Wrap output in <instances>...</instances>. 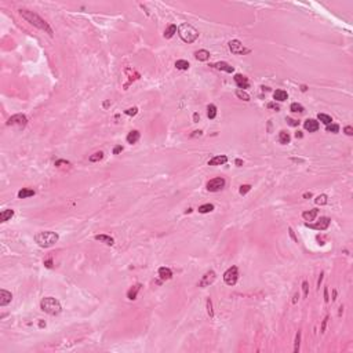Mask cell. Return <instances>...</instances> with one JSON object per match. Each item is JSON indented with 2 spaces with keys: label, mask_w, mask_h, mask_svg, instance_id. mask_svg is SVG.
<instances>
[{
  "label": "cell",
  "mask_w": 353,
  "mask_h": 353,
  "mask_svg": "<svg viewBox=\"0 0 353 353\" xmlns=\"http://www.w3.org/2000/svg\"><path fill=\"white\" fill-rule=\"evenodd\" d=\"M302 290H304V297H305V298H308V295H309L308 282H304V283H302Z\"/></svg>",
  "instance_id": "40"
},
{
  "label": "cell",
  "mask_w": 353,
  "mask_h": 353,
  "mask_svg": "<svg viewBox=\"0 0 353 353\" xmlns=\"http://www.w3.org/2000/svg\"><path fill=\"white\" fill-rule=\"evenodd\" d=\"M207 116H208V119H215V116H217V106L215 105H208V106H207Z\"/></svg>",
  "instance_id": "29"
},
{
  "label": "cell",
  "mask_w": 353,
  "mask_h": 353,
  "mask_svg": "<svg viewBox=\"0 0 353 353\" xmlns=\"http://www.w3.org/2000/svg\"><path fill=\"white\" fill-rule=\"evenodd\" d=\"M207 313H208V316L211 319L214 317V310H213V302H211V298L207 299Z\"/></svg>",
  "instance_id": "37"
},
{
  "label": "cell",
  "mask_w": 353,
  "mask_h": 353,
  "mask_svg": "<svg viewBox=\"0 0 353 353\" xmlns=\"http://www.w3.org/2000/svg\"><path fill=\"white\" fill-rule=\"evenodd\" d=\"M298 298H299V295H298V294H295V295H294V298H293V304H297Z\"/></svg>",
  "instance_id": "52"
},
{
  "label": "cell",
  "mask_w": 353,
  "mask_h": 353,
  "mask_svg": "<svg viewBox=\"0 0 353 353\" xmlns=\"http://www.w3.org/2000/svg\"><path fill=\"white\" fill-rule=\"evenodd\" d=\"M139 290H141V284H135L134 287H131V288L127 291V298L131 299V301L137 299V294H138V291H139Z\"/></svg>",
  "instance_id": "21"
},
{
  "label": "cell",
  "mask_w": 353,
  "mask_h": 353,
  "mask_svg": "<svg viewBox=\"0 0 353 353\" xmlns=\"http://www.w3.org/2000/svg\"><path fill=\"white\" fill-rule=\"evenodd\" d=\"M214 68H217L218 71L226 72V73H232V72L235 71V68L231 66V65L226 64V62H217V64H214Z\"/></svg>",
  "instance_id": "17"
},
{
  "label": "cell",
  "mask_w": 353,
  "mask_h": 353,
  "mask_svg": "<svg viewBox=\"0 0 353 353\" xmlns=\"http://www.w3.org/2000/svg\"><path fill=\"white\" fill-rule=\"evenodd\" d=\"M304 197H305V199H310V197H312V193H310V192H306V193H304Z\"/></svg>",
  "instance_id": "51"
},
{
  "label": "cell",
  "mask_w": 353,
  "mask_h": 353,
  "mask_svg": "<svg viewBox=\"0 0 353 353\" xmlns=\"http://www.w3.org/2000/svg\"><path fill=\"white\" fill-rule=\"evenodd\" d=\"M337 299V290H334L333 291V301H335Z\"/></svg>",
  "instance_id": "55"
},
{
  "label": "cell",
  "mask_w": 353,
  "mask_h": 353,
  "mask_svg": "<svg viewBox=\"0 0 353 353\" xmlns=\"http://www.w3.org/2000/svg\"><path fill=\"white\" fill-rule=\"evenodd\" d=\"M290 141H291L290 134L286 133V131H280L279 133V142L283 144V145H287V144H290Z\"/></svg>",
  "instance_id": "25"
},
{
  "label": "cell",
  "mask_w": 353,
  "mask_h": 353,
  "mask_svg": "<svg viewBox=\"0 0 353 353\" xmlns=\"http://www.w3.org/2000/svg\"><path fill=\"white\" fill-rule=\"evenodd\" d=\"M58 235L55 232H51V231H44V232H40L35 236V242L37 243L40 247L43 248H48V247H53L55 243L58 242Z\"/></svg>",
  "instance_id": "2"
},
{
  "label": "cell",
  "mask_w": 353,
  "mask_h": 353,
  "mask_svg": "<svg viewBox=\"0 0 353 353\" xmlns=\"http://www.w3.org/2000/svg\"><path fill=\"white\" fill-rule=\"evenodd\" d=\"M215 279H217V275H215V272H214V270L206 272V273L202 276V279H200L199 287H202V288H204V287H208L210 284H213V283L215 282Z\"/></svg>",
  "instance_id": "9"
},
{
  "label": "cell",
  "mask_w": 353,
  "mask_h": 353,
  "mask_svg": "<svg viewBox=\"0 0 353 353\" xmlns=\"http://www.w3.org/2000/svg\"><path fill=\"white\" fill-rule=\"evenodd\" d=\"M327 202H328V200H327V196L326 195H319L315 199V203L317 206H324V204H327Z\"/></svg>",
  "instance_id": "34"
},
{
  "label": "cell",
  "mask_w": 353,
  "mask_h": 353,
  "mask_svg": "<svg viewBox=\"0 0 353 353\" xmlns=\"http://www.w3.org/2000/svg\"><path fill=\"white\" fill-rule=\"evenodd\" d=\"M237 279H239V270H237V266H232L229 268L226 272L224 273V282L226 283L228 286H235L237 283Z\"/></svg>",
  "instance_id": "6"
},
{
  "label": "cell",
  "mask_w": 353,
  "mask_h": 353,
  "mask_svg": "<svg viewBox=\"0 0 353 353\" xmlns=\"http://www.w3.org/2000/svg\"><path fill=\"white\" fill-rule=\"evenodd\" d=\"M324 301L328 302L330 298H328V288H324Z\"/></svg>",
  "instance_id": "47"
},
{
  "label": "cell",
  "mask_w": 353,
  "mask_h": 353,
  "mask_svg": "<svg viewBox=\"0 0 353 353\" xmlns=\"http://www.w3.org/2000/svg\"><path fill=\"white\" fill-rule=\"evenodd\" d=\"M159 277L162 280H170L171 277H173V272H171L170 268L163 266V268L159 269Z\"/></svg>",
  "instance_id": "16"
},
{
  "label": "cell",
  "mask_w": 353,
  "mask_h": 353,
  "mask_svg": "<svg viewBox=\"0 0 353 353\" xmlns=\"http://www.w3.org/2000/svg\"><path fill=\"white\" fill-rule=\"evenodd\" d=\"M319 214V210L317 208H313V210H309V211H305V213H302V218H304L305 221H315V218L317 217Z\"/></svg>",
  "instance_id": "15"
},
{
  "label": "cell",
  "mask_w": 353,
  "mask_h": 353,
  "mask_svg": "<svg viewBox=\"0 0 353 353\" xmlns=\"http://www.w3.org/2000/svg\"><path fill=\"white\" fill-rule=\"evenodd\" d=\"M226 162H228V157L225 155L214 156L213 159L208 160V166H221V164H225Z\"/></svg>",
  "instance_id": "14"
},
{
  "label": "cell",
  "mask_w": 353,
  "mask_h": 353,
  "mask_svg": "<svg viewBox=\"0 0 353 353\" xmlns=\"http://www.w3.org/2000/svg\"><path fill=\"white\" fill-rule=\"evenodd\" d=\"M236 97L240 98V100H243V101H246V102H248V101H250V95L244 91V90H240V88L236 90Z\"/></svg>",
  "instance_id": "31"
},
{
  "label": "cell",
  "mask_w": 353,
  "mask_h": 353,
  "mask_svg": "<svg viewBox=\"0 0 353 353\" xmlns=\"http://www.w3.org/2000/svg\"><path fill=\"white\" fill-rule=\"evenodd\" d=\"M13 299L11 293H9L7 290H0V306H6L9 305Z\"/></svg>",
  "instance_id": "12"
},
{
  "label": "cell",
  "mask_w": 353,
  "mask_h": 353,
  "mask_svg": "<svg viewBox=\"0 0 353 353\" xmlns=\"http://www.w3.org/2000/svg\"><path fill=\"white\" fill-rule=\"evenodd\" d=\"M138 139H139V133H138L137 130L130 131V133H128V135H127V142L133 145V144H135Z\"/></svg>",
  "instance_id": "23"
},
{
  "label": "cell",
  "mask_w": 353,
  "mask_h": 353,
  "mask_svg": "<svg viewBox=\"0 0 353 353\" xmlns=\"http://www.w3.org/2000/svg\"><path fill=\"white\" fill-rule=\"evenodd\" d=\"M55 166H57V167L69 166V162H66V160H57V162H55Z\"/></svg>",
  "instance_id": "42"
},
{
  "label": "cell",
  "mask_w": 353,
  "mask_h": 353,
  "mask_svg": "<svg viewBox=\"0 0 353 353\" xmlns=\"http://www.w3.org/2000/svg\"><path fill=\"white\" fill-rule=\"evenodd\" d=\"M304 127H305V130H306V131H309V133H315V131L319 130L320 124H319L317 120H315V119H308V120H305Z\"/></svg>",
  "instance_id": "11"
},
{
  "label": "cell",
  "mask_w": 353,
  "mask_h": 353,
  "mask_svg": "<svg viewBox=\"0 0 353 353\" xmlns=\"http://www.w3.org/2000/svg\"><path fill=\"white\" fill-rule=\"evenodd\" d=\"M199 120H200V116H199V113H195V115H193V122H195V123H197Z\"/></svg>",
  "instance_id": "50"
},
{
  "label": "cell",
  "mask_w": 353,
  "mask_h": 353,
  "mask_svg": "<svg viewBox=\"0 0 353 353\" xmlns=\"http://www.w3.org/2000/svg\"><path fill=\"white\" fill-rule=\"evenodd\" d=\"M250 189H251V185H242L239 192H240V195H246L247 192H250Z\"/></svg>",
  "instance_id": "38"
},
{
  "label": "cell",
  "mask_w": 353,
  "mask_h": 353,
  "mask_svg": "<svg viewBox=\"0 0 353 353\" xmlns=\"http://www.w3.org/2000/svg\"><path fill=\"white\" fill-rule=\"evenodd\" d=\"M344 131H345V134H346V135H349V137L353 135V128H352L350 126H346V127L344 128Z\"/></svg>",
  "instance_id": "43"
},
{
  "label": "cell",
  "mask_w": 353,
  "mask_h": 353,
  "mask_svg": "<svg viewBox=\"0 0 353 353\" xmlns=\"http://www.w3.org/2000/svg\"><path fill=\"white\" fill-rule=\"evenodd\" d=\"M290 109H291V112H294V113H302V112H304V106H302L301 104H297V102L291 104Z\"/></svg>",
  "instance_id": "33"
},
{
  "label": "cell",
  "mask_w": 353,
  "mask_h": 353,
  "mask_svg": "<svg viewBox=\"0 0 353 353\" xmlns=\"http://www.w3.org/2000/svg\"><path fill=\"white\" fill-rule=\"evenodd\" d=\"M236 166H239V167H240V166H243V160H240V159L236 160Z\"/></svg>",
  "instance_id": "54"
},
{
  "label": "cell",
  "mask_w": 353,
  "mask_h": 353,
  "mask_svg": "<svg viewBox=\"0 0 353 353\" xmlns=\"http://www.w3.org/2000/svg\"><path fill=\"white\" fill-rule=\"evenodd\" d=\"M178 35L185 43H193L199 37V31L189 24H182L178 28Z\"/></svg>",
  "instance_id": "4"
},
{
  "label": "cell",
  "mask_w": 353,
  "mask_h": 353,
  "mask_svg": "<svg viewBox=\"0 0 353 353\" xmlns=\"http://www.w3.org/2000/svg\"><path fill=\"white\" fill-rule=\"evenodd\" d=\"M102 159H104V153H102V152H95V153H93L88 157V160L91 163H97V162H100V160H102Z\"/></svg>",
  "instance_id": "32"
},
{
  "label": "cell",
  "mask_w": 353,
  "mask_h": 353,
  "mask_svg": "<svg viewBox=\"0 0 353 353\" xmlns=\"http://www.w3.org/2000/svg\"><path fill=\"white\" fill-rule=\"evenodd\" d=\"M124 113H126V115H128V116H135V115L138 113V109H137V108H130V109H126V111H124Z\"/></svg>",
  "instance_id": "39"
},
{
  "label": "cell",
  "mask_w": 353,
  "mask_h": 353,
  "mask_svg": "<svg viewBox=\"0 0 353 353\" xmlns=\"http://www.w3.org/2000/svg\"><path fill=\"white\" fill-rule=\"evenodd\" d=\"M295 137H297V138H302V133H299V131H298V133L295 134Z\"/></svg>",
  "instance_id": "56"
},
{
  "label": "cell",
  "mask_w": 353,
  "mask_h": 353,
  "mask_svg": "<svg viewBox=\"0 0 353 353\" xmlns=\"http://www.w3.org/2000/svg\"><path fill=\"white\" fill-rule=\"evenodd\" d=\"M40 308H42L43 312H46V313H48V315H51V316L60 315L61 310H62L60 301H57L55 298H53V297H46V298H43L42 302H40Z\"/></svg>",
  "instance_id": "3"
},
{
  "label": "cell",
  "mask_w": 353,
  "mask_h": 353,
  "mask_svg": "<svg viewBox=\"0 0 353 353\" xmlns=\"http://www.w3.org/2000/svg\"><path fill=\"white\" fill-rule=\"evenodd\" d=\"M28 124V119L25 115H14L11 116L9 120H7V126H14V127H18V128H24L25 126Z\"/></svg>",
  "instance_id": "7"
},
{
  "label": "cell",
  "mask_w": 353,
  "mask_h": 353,
  "mask_svg": "<svg viewBox=\"0 0 353 353\" xmlns=\"http://www.w3.org/2000/svg\"><path fill=\"white\" fill-rule=\"evenodd\" d=\"M323 276H324V273H320V277L317 280V287H319V288H320V284H322V282H323Z\"/></svg>",
  "instance_id": "49"
},
{
  "label": "cell",
  "mask_w": 353,
  "mask_h": 353,
  "mask_svg": "<svg viewBox=\"0 0 353 353\" xmlns=\"http://www.w3.org/2000/svg\"><path fill=\"white\" fill-rule=\"evenodd\" d=\"M330 222H331V219H330V218H327V217H322V218H320V219H319L316 224H309V222H306L305 225H306L308 228L317 229V231H326V229L330 226Z\"/></svg>",
  "instance_id": "10"
},
{
  "label": "cell",
  "mask_w": 353,
  "mask_h": 353,
  "mask_svg": "<svg viewBox=\"0 0 353 353\" xmlns=\"http://www.w3.org/2000/svg\"><path fill=\"white\" fill-rule=\"evenodd\" d=\"M44 265H46L47 268H53V261H51V259H47V261L44 262Z\"/></svg>",
  "instance_id": "48"
},
{
  "label": "cell",
  "mask_w": 353,
  "mask_h": 353,
  "mask_svg": "<svg viewBox=\"0 0 353 353\" xmlns=\"http://www.w3.org/2000/svg\"><path fill=\"white\" fill-rule=\"evenodd\" d=\"M207 191L210 192H219L221 189H222L225 186V179L221 177L218 178H213V179H210L208 182H207Z\"/></svg>",
  "instance_id": "8"
},
{
  "label": "cell",
  "mask_w": 353,
  "mask_h": 353,
  "mask_svg": "<svg viewBox=\"0 0 353 353\" xmlns=\"http://www.w3.org/2000/svg\"><path fill=\"white\" fill-rule=\"evenodd\" d=\"M94 239L98 240V242H101V243H105V244H108V246H113V244H115L113 237H111V236H106V235H97Z\"/></svg>",
  "instance_id": "18"
},
{
  "label": "cell",
  "mask_w": 353,
  "mask_h": 353,
  "mask_svg": "<svg viewBox=\"0 0 353 353\" xmlns=\"http://www.w3.org/2000/svg\"><path fill=\"white\" fill-rule=\"evenodd\" d=\"M175 66L177 69H179V71H186V69H189V62L185 60H178L175 62Z\"/></svg>",
  "instance_id": "28"
},
{
  "label": "cell",
  "mask_w": 353,
  "mask_h": 353,
  "mask_svg": "<svg viewBox=\"0 0 353 353\" xmlns=\"http://www.w3.org/2000/svg\"><path fill=\"white\" fill-rule=\"evenodd\" d=\"M326 130H327V133L337 134V133H339V126H338V124H333V123H331V124H328L326 127Z\"/></svg>",
  "instance_id": "35"
},
{
  "label": "cell",
  "mask_w": 353,
  "mask_h": 353,
  "mask_svg": "<svg viewBox=\"0 0 353 353\" xmlns=\"http://www.w3.org/2000/svg\"><path fill=\"white\" fill-rule=\"evenodd\" d=\"M195 57H196V60H199V61H207L210 58V53L207 51V50H199V51L195 53Z\"/></svg>",
  "instance_id": "24"
},
{
  "label": "cell",
  "mask_w": 353,
  "mask_h": 353,
  "mask_svg": "<svg viewBox=\"0 0 353 353\" xmlns=\"http://www.w3.org/2000/svg\"><path fill=\"white\" fill-rule=\"evenodd\" d=\"M175 33H177V26H175V25H170V26L164 31V37L166 39H171Z\"/></svg>",
  "instance_id": "26"
},
{
  "label": "cell",
  "mask_w": 353,
  "mask_h": 353,
  "mask_svg": "<svg viewBox=\"0 0 353 353\" xmlns=\"http://www.w3.org/2000/svg\"><path fill=\"white\" fill-rule=\"evenodd\" d=\"M317 119H319L322 123H324L326 126H328V124H331V123H333V119H331V116L326 115V113H319V115H317Z\"/></svg>",
  "instance_id": "27"
},
{
  "label": "cell",
  "mask_w": 353,
  "mask_h": 353,
  "mask_svg": "<svg viewBox=\"0 0 353 353\" xmlns=\"http://www.w3.org/2000/svg\"><path fill=\"white\" fill-rule=\"evenodd\" d=\"M268 108H269V109H275L276 112H277L279 109H280V108H279V106H277V105H276V104H268Z\"/></svg>",
  "instance_id": "45"
},
{
  "label": "cell",
  "mask_w": 353,
  "mask_h": 353,
  "mask_svg": "<svg viewBox=\"0 0 353 353\" xmlns=\"http://www.w3.org/2000/svg\"><path fill=\"white\" fill-rule=\"evenodd\" d=\"M13 217H14L13 210H3L2 213H0V221H2V222H7V221L11 219Z\"/></svg>",
  "instance_id": "22"
},
{
  "label": "cell",
  "mask_w": 353,
  "mask_h": 353,
  "mask_svg": "<svg viewBox=\"0 0 353 353\" xmlns=\"http://www.w3.org/2000/svg\"><path fill=\"white\" fill-rule=\"evenodd\" d=\"M299 344H301V331H298L295 335V342H294V352L298 353L299 350Z\"/></svg>",
  "instance_id": "36"
},
{
  "label": "cell",
  "mask_w": 353,
  "mask_h": 353,
  "mask_svg": "<svg viewBox=\"0 0 353 353\" xmlns=\"http://www.w3.org/2000/svg\"><path fill=\"white\" fill-rule=\"evenodd\" d=\"M286 120H287V123H288L290 126H293V127H297L298 124H299V122H298V120H294V119H291V117H287Z\"/></svg>",
  "instance_id": "41"
},
{
  "label": "cell",
  "mask_w": 353,
  "mask_h": 353,
  "mask_svg": "<svg viewBox=\"0 0 353 353\" xmlns=\"http://www.w3.org/2000/svg\"><path fill=\"white\" fill-rule=\"evenodd\" d=\"M36 192L33 189H29V188H24L18 192V199H26V197H31V196H35Z\"/></svg>",
  "instance_id": "20"
},
{
  "label": "cell",
  "mask_w": 353,
  "mask_h": 353,
  "mask_svg": "<svg viewBox=\"0 0 353 353\" xmlns=\"http://www.w3.org/2000/svg\"><path fill=\"white\" fill-rule=\"evenodd\" d=\"M120 152H123V146H122V145H117V146L113 148V155H119Z\"/></svg>",
  "instance_id": "44"
},
{
  "label": "cell",
  "mask_w": 353,
  "mask_h": 353,
  "mask_svg": "<svg viewBox=\"0 0 353 353\" xmlns=\"http://www.w3.org/2000/svg\"><path fill=\"white\" fill-rule=\"evenodd\" d=\"M327 320H328V316H327V317L323 320V324H322V333H324V330H326V324H327Z\"/></svg>",
  "instance_id": "46"
},
{
  "label": "cell",
  "mask_w": 353,
  "mask_h": 353,
  "mask_svg": "<svg viewBox=\"0 0 353 353\" xmlns=\"http://www.w3.org/2000/svg\"><path fill=\"white\" fill-rule=\"evenodd\" d=\"M214 210V206L210 204V203H207V204H203L199 207V213L200 214H207V213H211V211Z\"/></svg>",
  "instance_id": "30"
},
{
  "label": "cell",
  "mask_w": 353,
  "mask_h": 353,
  "mask_svg": "<svg viewBox=\"0 0 353 353\" xmlns=\"http://www.w3.org/2000/svg\"><path fill=\"white\" fill-rule=\"evenodd\" d=\"M229 50L233 54H236V55H244V54H248L251 51L250 48L244 47V44L242 42H239V40H231L229 42Z\"/></svg>",
  "instance_id": "5"
},
{
  "label": "cell",
  "mask_w": 353,
  "mask_h": 353,
  "mask_svg": "<svg viewBox=\"0 0 353 353\" xmlns=\"http://www.w3.org/2000/svg\"><path fill=\"white\" fill-rule=\"evenodd\" d=\"M235 83L237 84V87H239L240 90H244V88H247V87H248V79H247L246 76L240 75V73L235 75Z\"/></svg>",
  "instance_id": "13"
},
{
  "label": "cell",
  "mask_w": 353,
  "mask_h": 353,
  "mask_svg": "<svg viewBox=\"0 0 353 353\" xmlns=\"http://www.w3.org/2000/svg\"><path fill=\"white\" fill-rule=\"evenodd\" d=\"M273 98L276 101H279V102H284L287 98H288V94L284 90H276L273 93Z\"/></svg>",
  "instance_id": "19"
},
{
  "label": "cell",
  "mask_w": 353,
  "mask_h": 353,
  "mask_svg": "<svg viewBox=\"0 0 353 353\" xmlns=\"http://www.w3.org/2000/svg\"><path fill=\"white\" fill-rule=\"evenodd\" d=\"M288 231H290V235H291V237H293V239H294V240H295V242H297V237H295V236H294V232H293V229L290 228Z\"/></svg>",
  "instance_id": "53"
},
{
  "label": "cell",
  "mask_w": 353,
  "mask_h": 353,
  "mask_svg": "<svg viewBox=\"0 0 353 353\" xmlns=\"http://www.w3.org/2000/svg\"><path fill=\"white\" fill-rule=\"evenodd\" d=\"M20 14H21V17L25 18V20H26L29 24H32L33 26L42 29V31L47 32V33H48L50 36H53V29H51V26H50V25L47 24L46 21L43 20V18L40 17V15H37L36 13L29 11V10H22V9H21V10H20Z\"/></svg>",
  "instance_id": "1"
}]
</instances>
